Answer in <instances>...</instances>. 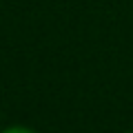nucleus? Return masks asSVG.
<instances>
[{"mask_svg":"<svg viewBox=\"0 0 133 133\" xmlns=\"http://www.w3.org/2000/svg\"><path fill=\"white\" fill-rule=\"evenodd\" d=\"M2 133H33V131H29V129H24V127H11V129H7V131H2Z\"/></svg>","mask_w":133,"mask_h":133,"instance_id":"f257e3e1","label":"nucleus"}]
</instances>
